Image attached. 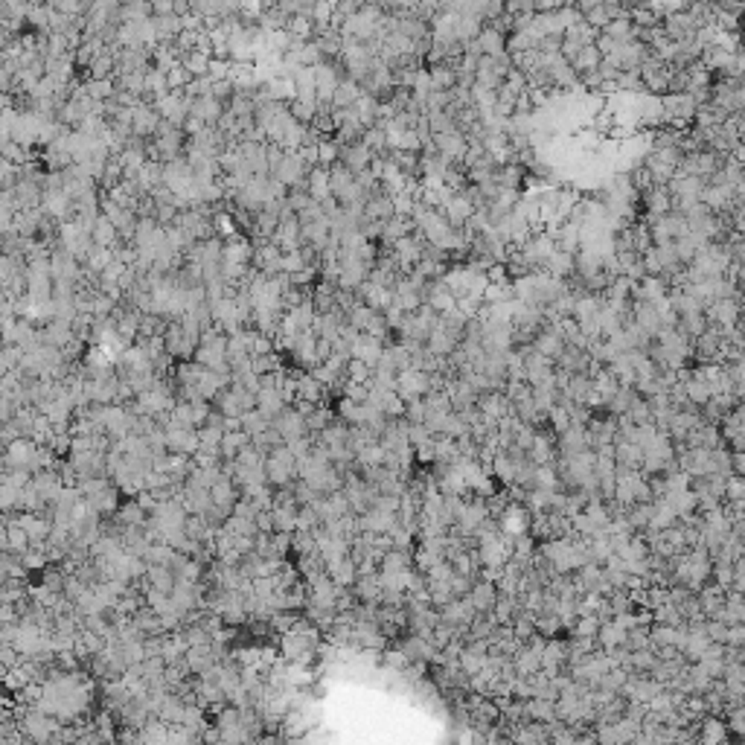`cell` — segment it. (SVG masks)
<instances>
[{
  "label": "cell",
  "mask_w": 745,
  "mask_h": 745,
  "mask_svg": "<svg viewBox=\"0 0 745 745\" xmlns=\"http://www.w3.org/2000/svg\"><path fill=\"white\" fill-rule=\"evenodd\" d=\"M602 32L612 35L617 44L620 41H629L632 38V21H629V17H614V21H609L606 27H602Z\"/></svg>",
  "instance_id": "30bf717a"
},
{
  "label": "cell",
  "mask_w": 745,
  "mask_h": 745,
  "mask_svg": "<svg viewBox=\"0 0 745 745\" xmlns=\"http://www.w3.org/2000/svg\"><path fill=\"white\" fill-rule=\"evenodd\" d=\"M547 417H551V425H554L556 434H562L565 428H571V417H567V411L562 405H554L551 411H547Z\"/></svg>",
  "instance_id": "7c38bea8"
},
{
  "label": "cell",
  "mask_w": 745,
  "mask_h": 745,
  "mask_svg": "<svg viewBox=\"0 0 745 745\" xmlns=\"http://www.w3.org/2000/svg\"><path fill=\"white\" fill-rule=\"evenodd\" d=\"M585 449H591V434L585 425H571V428H565L559 434V454L562 457H571V454H579Z\"/></svg>",
  "instance_id": "7a4b0ae2"
},
{
  "label": "cell",
  "mask_w": 745,
  "mask_h": 745,
  "mask_svg": "<svg viewBox=\"0 0 745 745\" xmlns=\"http://www.w3.org/2000/svg\"><path fill=\"white\" fill-rule=\"evenodd\" d=\"M434 146L440 154H446L449 161H460V157L466 154L469 143H466V134L463 131H457V129H449V131H442V134H434Z\"/></svg>",
  "instance_id": "277c9868"
},
{
  "label": "cell",
  "mask_w": 745,
  "mask_h": 745,
  "mask_svg": "<svg viewBox=\"0 0 745 745\" xmlns=\"http://www.w3.org/2000/svg\"><path fill=\"white\" fill-rule=\"evenodd\" d=\"M382 349H384V341H382V338H376V335H367V332H359V335H356V341L349 344V356L372 367V364L379 361Z\"/></svg>",
  "instance_id": "6da1fadb"
},
{
  "label": "cell",
  "mask_w": 745,
  "mask_h": 745,
  "mask_svg": "<svg viewBox=\"0 0 745 745\" xmlns=\"http://www.w3.org/2000/svg\"><path fill=\"white\" fill-rule=\"evenodd\" d=\"M428 82H431V91H451L457 87V76H454V64H431L428 67Z\"/></svg>",
  "instance_id": "8992f818"
},
{
  "label": "cell",
  "mask_w": 745,
  "mask_h": 745,
  "mask_svg": "<svg viewBox=\"0 0 745 745\" xmlns=\"http://www.w3.org/2000/svg\"><path fill=\"white\" fill-rule=\"evenodd\" d=\"M629 21H632V27L655 29V27L661 24V12H658V9H632V12H629Z\"/></svg>",
  "instance_id": "9c48e42d"
},
{
  "label": "cell",
  "mask_w": 745,
  "mask_h": 745,
  "mask_svg": "<svg viewBox=\"0 0 745 745\" xmlns=\"http://www.w3.org/2000/svg\"><path fill=\"white\" fill-rule=\"evenodd\" d=\"M359 96H361V85L344 76V79L338 82V87H335V91H332V99H329V105H332V108H349V105L356 102Z\"/></svg>",
  "instance_id": "5b68a950"
},
{
  "label": "cell",
  "mask_w": 745,
  "mask_h": 745,
  "mask_svg": "<svg viewBox=\"0 0 745 745\" xmlns=\"http://www.w3.org/2000/svg\"><path fill=\"white\" fill-rule=\"evenodd\" d=\"M469 602L475 606V612H489L495 606V600H498V588H495V582L486 579V577H477L472 585H469V591H466Z\"/></svg>",
  "instance_id": "3957f363"
},
{
  "label": "cell",
  "mask_w": 745,
  "mask_h": 745,
  "mask_svg": "<svg viewBox=\"0 0 745 745\" xmlns=\"http://www.w3.org/2000/svg\"><path fill=\"white\" fill-rule=\"evenodd\" d=\"M600 62H602V56H600V50L594 47V41H591V44H582V50L567 64L574 67V73H585V70H594Z\"/></svg>",
  "instance_id": "52a82bcc"
},
{
  "label": "cell",
  "mask_w": 745,
  "mask_h": 745,
  "mask_svg": "<svg viewBox=\"0 0 745 745\" xmlns=\"http://www.w3.org/2000/svg\"><path fill=\"white\" fill-rule=\"evenodd\" d=\"M504 15L507 17L536 15V3H533V0H504Z\"/></svg>",
  "instance_id": "8fae6325"
},
{
  "label": "cell",
  "mask_w": 745,
  "mask_h": 745,
  "mask_svg": "<svg viewBox=\"0 0 745 745\" xmlns=\"http://www.w3.org/2000/svg\"><path fill=\"white\" fill-rule=\"evenodd\" d=\"M314 149H317V164H321V166H332L335 161H338V152H341V146L335 143L332 137H321L314 143Z\"/></svg>",
  "instance_id": "ba28073f"
}]
</instances>
